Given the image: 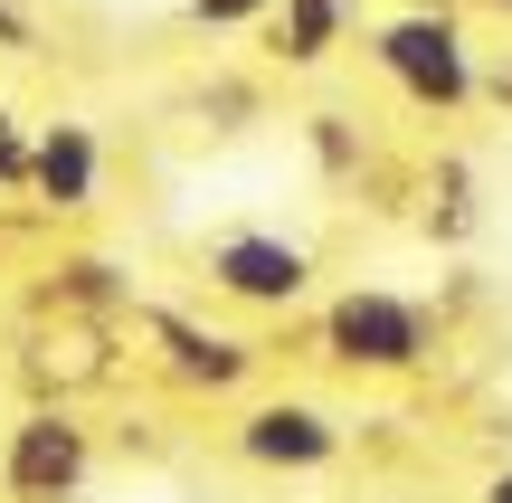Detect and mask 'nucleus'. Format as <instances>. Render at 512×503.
I'll use <instances>...</instances> for the list:
<instances>
[{
    "label": "nucleus",
    "mask_w": 512,
    "mask_h": 503,
    "mask_svg": "<svg viewBox=\"0 0 512 503\" xmlns=\"http://www.w3.org/2000/svg\"><path fill=\"white\" fill-rule=\"evenodd\" d=\"M190 19L200 29H256V19H275V0H190Z\"/></svg>",
    "instance_id": "9"
},
{
    "label": "nucleus",
    "mask_w": 512,
    "mask_h": 503,
    "mask_svg": "<svg viewBox=\"0 0 512 503\" xmlns=\"http://www.w3.org/2000/svg\"><path fill=\"white\" fill-rule=\"evenodd\" d=\"M323 361H342V371H418L427 361V314L408 295H389V285H342V295L323 304Z\"/></svg>",
    "instance_id": "3"
},
{
    "label": "nucleus",
    "mask_w": 512,
    "mask_h": 503,
    "mask_svg": "<svg viewBox=\"0 0 512 503\" xmlns=\"http://www.w3.org/2000/svg\"><path fill=\"white\" fill-rule=\"evenodd\" d=\"M228 437H238V456H247V466H266V475H313V466L342 456V428H332L313 399H256Z\"/></svg>",
    "instance_id": "6"
},
{
    "label": "nucleus",
    "mask_w": 512,
    "mask_h": 503,
    "mask_svg": "<svg viewBox=\"0 0 512 503\" xmlns=\"http://www.w3.org/2000/svg\"><path fill=\"white\" fill-rule=\"evenodd\" d=\"M200 276H209V295H228V304L285 314V304H304V295H313V247L275 238V228H228V238H209Z\"/></svg>",
    "instance_id": "4"
},
{
    "label": "nucleus",
    "mask_w": 512,
    "mask_h": 503,
    "mask_svg": "<svg viewBox=\"0 0 512 503\" xmlns=\"http://www.w3.org/2000/svg\"><path fill=\"white\" fill-rule=\"evenodd\" d=\"M342 29H351V0H285V19H275V57H285V67H323Z\"/></svg>",
    "instance_id": "8"
},
{
    "label": "nucleus",
    "mask_w": 512,
    "mask_h": 503,
    "mask_svg": "<svg viewBox=\"0 0 512 503\" xmlns=\"http://www.w3.org/2000/svg\"><path fill=\"white\" fill-rule=\"evenodd\" d=\"M370 57H380L389 86H399L408 105H427V114H456L465 95H475V48H465V29L437 19V10L380 19V29H370Z\"/></svg>",
    "instance_id": "2"
},
{
    "label": "nucleus",
    "mask_w": 512,
    "mask_h": 503,
    "mask_svg": "<svg viewBox=\"0 0 512 503\" xmlns=\"http://www.w3.org/2000/svg\"><path fill=\"white\" fill-rule=\"evenodd\" d=\"M95 485V428L57 399H29V409L0 428V494L10 503H76Z\"/></svg>",
    "instance_id": "1"
},
{
    "label": "nucleus",
    "mask_w": 512,
    "mask_h": 503,
    "mask_svg": "<svg viewBox=\"0 0 512 503\" xmlns=\"http://www.w3.org/2000/svg\"><path fill=\"white\" fill-rule=\"evenodd\" d=\"M19 181H29V124L0 105V190H19Z\"/></svg>",
    "instance_id": "10"
},
{
    "label": "nucleus",
    "mask_w": 512,
    "mask_h": 503,
    "mask_svg": "<svg viewBox=\"0 0 512 503\" xmlns=\"http://www.w3.org/2000/svg\"><path fill=\"white\" fill-rule=\"evenodd\" d=\"M152 342H162V371L181 380V390H238L256 371V342L200 333V323H181V314H152Z\"/></svg>",
    "instance_id": "7"
},
{
    "label": "nucleus",
    "mask_w": 512,
    "mask_h": 503,
    "mask_svg": "<svg viewBox=\"0 0 512 503\" xmlns=\"http://www.w3.org/2000/svg\"><path fill=\"white\" fill-rule=\"evenodd\" d=\"M0 38H10V48H19V38H29V19H19L10 0H0Z\"/></svg>",
    "instance_id": "11"
},
{
    "label": "nucleus",
    "mask_w": 512,
    "mask_h": 503,
    "mask_svg": "<svg viewBox=\"0 0 512 503\" xmlns=\"http://www.w3.org/2000/svg\"><path fill=\"white\" fill-rule=\"evenodd\" d=\"M19 190L38 200V219H86L105 200V143H95L86 114H57V124L29 133V181Z\"/></svg>",
    "instance_id": "5"
},
{
    "label": "nucleus",
    "mask_w": 512,
    "mask_h": 503,
    "mask_svg": "<svg viewBox=\"0 0 512 503\" xmlns=\"http://www.w3.org/2000/svg\"><path fill=\"white\" fill-rule=\"evenodd\" d=\"M494 10H512V0H494Z\"/></svg>",
    "instance_id": "13"
},
{
    "label": "nucleus",
    "mask_w": 512,
    "mask_h": 503,
    "mask_svg": "<svg viewBox=\"0 0 512 503\" xmlns=\"http://www.w3.org/2000/svg\"><path fill=\"white\" fill-rule=\"evenodd\" d=\"M494 503H512V475H503V485H494Z\"/></svg>",
    "instance_id": "12"
}]
</instances>
